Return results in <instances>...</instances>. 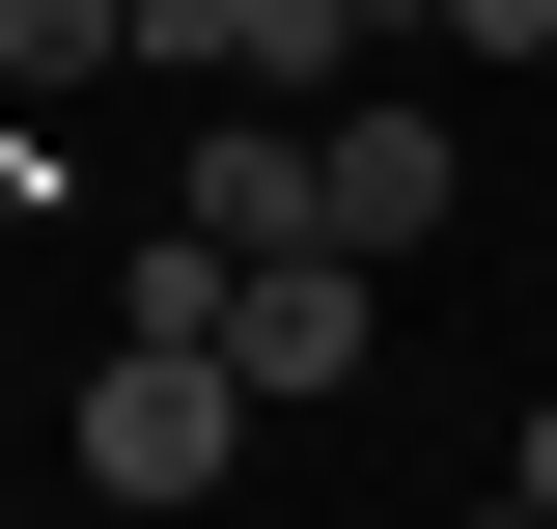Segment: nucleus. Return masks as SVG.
Masks as SVG:
<instances>
[{"mask_svg": "<svg viewBox=\"0 0 557 529\" xmlns=\"http://www.w3.org/2000/svg\"><path fill=\"white\" fill-rule=\"evenodd\" d=\"M223 446H251V362L139 307L112 362H84V502H223Z\"/></svg>", "mask_w": 557, "mask_h": 529, "instance_id": "1", "label": "nucleus"}, {"mask_svg": "<svg viewBox=\"0 0 557 529\" xmlns=\"http://www.w3.org/2000/svg\"><path fill=\"white\" fill-rule=\"evenodd\" d=\"M168 223H196L223 279H278V251H335V196H307V112H223V139H168Z\"/></svg>", "mask_w": 557, "mask_h": 529, "instance_id": "2", "label": "nucleus"}, {"mask_svg": "<svg viewBox=\"0 0 557 529\" xmlns=\"http://www.w3.org/2000/svg\"><path fill=\"white\" fill-rule=\"evenodd\" d=\"M362 334H391V279H362V251L223 279V362H251V418H278V391H362Z\"/></svg>", "mask_w": 557, "mask_h": 529, "instance_id": "3", "label": "nucleus"}, {"mask_svg": "<svg viewBox=\"0 0 557 529\" xmlns=\"http://www.w3.org/2000/svg\"><path fill=\"white\" fill-rule=\"evenodd\" d=\"M307 196H335V251L391 279V251H446V139H418L391 84H362V112H307Z\"/></svg>", "mask_w": 557, "mask_h": 529, "instance_id": "4", "label": "nucleus"}, {"mask_svg": "<svg viewBox=\"0 0 557 529\" xmlns=\"http://www.w3.org/2000/svg\"><path fill=\"white\" fill-rule=\"evenodd\" d=\"M139 57V0H0V84H112Z\"/></svg>", "mask_w": 557, "mask_h": 529, "instance_id": "5", "label": "nucleus"}, {"mask_svg": "<svg viewBox=\"0 0 557 529\" xmlns=\"http://www.w3.org/2000/svg\"><path fill=\"white\" fill-rule=\"evenodd\" d=\"M446 57H557V0H446Z\"/></svg>", "mask_w": 557, "mask_h": 529, "instance_id": "6", "label": "nucleus"}, {"mask_svg": "<svg viewBox=\"0 0 557 529\" xmlns=\"http://www.w3.org/2000/svg\"><path fill=\"white\" fill-rule=\"evenodd\" d=\"M502 502H530V529H557V391H530V446H502Z\"/></svg>", "mask_w": 557, "mask_h": 529, "instance_id": "7", "label": "nucleus"}, {"mask_svg": "<svg viewBox=\"0 0 557 529\" xmlns=\"http://www.w3.org/2000/svg\"><path fill=\"white\" fill-rule=\"evenodd\" d=\"M335 28H362V57H391V28H446V0H335Z\"/></svg>", "mask_w": 557, "mask_h": 529, "instance_id": "8", "label": "nucleus"}, {"mask_svg": "<svg viewBox=\"0 0 557 529\" xmlns=\"http://www.w3.org/2000/svg\"><path fill=\"white\" fill-rule=\"evenodd\" d=\"M446 529H530V502H446Z\"/></svg>", "mask_w": 557, "mask_h": 529, "instance_id": "9", "label": "nucleus"}]
</instances>
